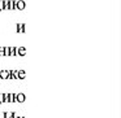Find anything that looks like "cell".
<instances>
[{"label": "cell", "instance_id": "1", "mask_svg": "<svg viewBox=\"0 0 121 118\" xmlns=\"http://www.w3.org/2000/svg\"><path fill=\"white\" fill-rule=\"evenodd\" d=\"M26 8V3H25L24 0H16V11H24Z\"/></svg>", "mask_w": 121, "mask_h": 118}, {"label": "cell", "instance_id": "2", "mask_svg": "<svg viewBox=\"0 0 121 118\" xmlns=\"http://www.w3.org/2000/svg\"><path fill=\"white\" fill-rule=\"evenodd\" d=\"M14 100H16V102H24L26 100V95L25 94H14Z\"/></svg>", "mask_w": 121, "mask_h": 118}, {"label": "cell", "instance_id": "3", "mask_svg": "<svg viewBox=\"0 0 121 118\" xmlns=\"http://www.w3.org/2000/svg\"><path fill=\"white\" fill-rule=\"evenodd\" d=\"M26 53H27V49L25 47H18V48H17V55H18V56L24 57V56H26Z\"/></svg>", "mask_w": 121, "mask_h": 118}, {"label": "cell", "instance_id": "4", "mask_svg": "<svg viewBox=\"0 0 121 118\" xmlns=\"http://www.w3.org/2000/svg\"><path fill=\"white\" fill-rule=\"evenodd\" d=\"M0 79H9V70H0Z\"/></svg>", "mask_w": 121, "mask_h": 118}, {"label": "cell", "instance_id": "5", "mask_svg": "<svg viewBox=\"0 0 121 118\" xmlns=\"http://www.w3.org/2000/svg\"><path fill=\"white\" fill-rule=\"evenodd\" d=\"M16 27H17V33H25L26 31V25L25 24H17Z\"/></svg>", "mask_w": 121, "mask_h": 118}, {"label": "cell", "instance_id": "6", "mask_svg": "<svg viewBox=\"0 0 121 118\" xmlns=\"http://www.w3.org/2000/svg\"><path fill=\"white\" fill-rule=\"evenodd\" d=\"M7 101L8 102H16V100H14V94H8L7 95Z\"/></svg>", "mask_w": 121, "mask_h": 118}, {"label": "cell", "instance_id": "7", "mask_svg": "<svg viewBox=\"0 0 121 118\" xmlns=\"http://www.w3.org/2000/svg\"><path fill=\"white\" fill-rule=\"evenodd\" d=\"M0 11H7V0H0Z\"/></svg>", "mask_w": 121, "mask_h": 118}, {"label": "cell", "instance_id": "8", "mask_svg": "<svg viewBox=\"0 0 121 118\" xmlns=\"http://www.w3.org/2000/svg\"><path fill=\"white\" fill-rule=\"evenodd\" d=\"M17 75H18V79H25L26 78V73L24 70H18L17 71Z\"/></svg>", "mask_w": 121, "mask_h": 118}, {"label": "cell", "instance_id": "9", "mask_svg": "<svg viewBox=\"0 0 121 118\" xmlns=\"http://www.w3.org/2000/svg\"><path fill=\"white\" fill-rule=\"evenodd\" d=\"M7 95H8V94H0V104L8 102V101H7Z\"/></svg>", "mask_w": 121, "mask_h": 118}, {"label": "cell", "instance_id": "10", "mask_svg": "<svg viewBox=\"0 0 121 118\" xmlns=\"http://www.w3.org/2000/svg\"><path fill=\"white\" fill-rule=\"evenodd\" d=\"M14 113L13 112H4L3 113V118H13Z\"/></svg>", "mask_w": 121, "mask_h": 118}, {"label": "cell", "instance_id": "11", "mask_svg": "<svg viewBox=\"0 0 121 118\" xmlns=\"http://www.w3.org/2000/svg\"><path fill=\"white\" fill-rule=\"evenodd\" d=\"M4 56H5V57L9 56V47H4Z\"/></svg>", "mask_w": 121, "mask_h": 118}, {"label": "cell", "instance_id": "12", "mask_svg": "<svg viewBox=\"0 0 121 118\" xmlns=\"http://www.w3.org/2000/svg\"><path fill=\"white\" fill-rule=\"evenodd\" d=\"M0 57H4V47H0Z\"/></svg>", "mask_w": 121, "mask_h": 118}]
</instances>
